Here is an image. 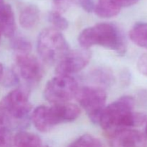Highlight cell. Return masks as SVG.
Returning <instances> with one entry per match:
<instances>
[{
    "label": "cell",
    "instance_id": "83f0119b",
    "mask_svg": "<svg viewBox=\"0 0 147 147\" xmlns=\"http://www.w3.org/2000/svg\"><path fill=\"white\" fill-rule=\"evenodd\" d=\"M145 137H146V140H147V122H146V129H145V134H144Z\"/></svg>",
    "mask_w": 147,
    "mask_h": 147
},
{
    "label": "cell",
    "instance_id": "9c48e42d",
    "mask_svg": "<svg viewBox=\"0 0 147 147\" xmlns=\"http://www.w3.org/2000/svg\"><path fill=\"white\" fill-rule=\"evenodd\" d=\"M111 147H146L144 134L138 130L121 129L111 134Z\"/></svg>",
    "mask_w": 147,
    "mask_h": 147
},
{
    "label": "cell",
    "instance_id": "603a6c76",
    "mask_svg": "<svg viewBox=\"0 0 147 147\" xmlns=\"http://www.w3.org/2000/svg\"><path fill=\"white\" fill-rule=\"evenodd\" d=\"M139 71L144 76H147V53L142 55L137 62Z\"/></svg>",
    "mask_w": 147,
    "mask_h": 147
},
{
    "label": "cell",
    "instance_id": "d4e9b609",
    "mask_svg": "<svg viewBox=\"0 0 147 147\" xmlns=\"http://www.w3.org/2000/svg\"><path fill=\"white\" fill-rule=\"evenodd\" d=\"M53 1L58 10L57 11L60 12V11H65L68 8L70 2H71V0H53Z\"/></svg>",
    "mask_w": 147,
    "mask_h": 147
},
{
    "label": "cell",
    "instance_id": "3957f363",
    "mask_svg": "<svg viewBox=\"0 0 147 147\" xmlns=\"http://www.w3.org/2000/svg\"><path fill=\"white\" fill-rule=\"evenodd\" d=\"M37 51L42 60L48 64L58 63L70 52L64 36L55 28H47L40 32Z\"/></svg>",
    "mask_w": 147,
    "mask_h": 147
},
{
    "label": "cell",
    "instance_id": "8992f818",
    "mask_svg": "<svg viewBox=\"0 0 147 147\" xmlns=\"http://www.w3.org/2000/svg\"><path fill=\"white\" fill-rule=\"evenodd\" d=\"M76 98L85 109L90 121L94 123H98L102 112L106 107V92L100 88L84 87L78 88Z\"/></svg>",
    "mask_w": 147,
    "mask_h": 147
},
{
    "label": "cell",
    "instance_id": "e0dca14e",
    "mask_svg": "<svg viewBox=\"0 0 147 147\" xmlns=\"http://www.w3.org/2000/svg\"><path fill=\"white\" fill-rule=\"evenodd\" d=\"M67 147H105L97 138L90 134H84L78 138Z\"/></svg>",
    "mask_w": 147,
    "mask_h": 147
},
{
    "label": "cell",
    "instance_id": "30bf717a",
    "mask_svg": "<svg viewBox=\"0 0 147 147\" xmlns=\"http://www.w3.org/2000/svg\"><path fill=\"white\" fill-rule=\"evenodd\" d=\"M80 113V108L73 103L54 104L49 107V114L53 126L61 123L73 121L79 117Z\"/></svg>",
    "mask_w": 147,
    "mask_h": 147
},
{
    "label": "cell",
    "instance_id": "cb8c5ba5",
    "mask_svg": "<svg viewBox=\"0 0 147 147\" xmlns=\"http://www.w3.org/2000/svg\"><path fill=\"white\" fill-rule=\"evenodd\" d=\"M80 7L87 12H91L95 7L94 0H78Z\"/></svg>",
    "mask_w": 147,
    "mask_h": 147
},
{
    "label": "cell",
    "instance_id": "9a60e30c",
    "mask_svg": "<svg viewBox=\"0 0 147 147\" xmlns=\"http://www.w3.org/2000/svg\"><path fill=\"white\" fill-rule=\"evenodd\" d=\"M13 147H50L44 146L38 136L26 131L18 132L12 139Z\"/></svg>",
    "mask_w": 147,
    "mask_h": 147
},
{
    "label": "cell",
    "instance_id": "8fae6325",
    "mask_svg": "<svg viewBox=\"0 0 147 147\" xmlns=\"http://www.w3.org/2000/svg\"><path fill=\"white\" fill-rule=\"evenodd\" d=\"M16 30L14 14L11 6L0 0V33L7 37H12Z\"/></svg>",
    "mask_w": 147,
    "mask_h": 147
},
{
    "label": "cell",
    "instance_id": "5bb4252c",
    "mask_svg": "<svg viewBox=\"0 0 147 147\" xmlns=\"http://www.w3.org/2000/svg\"><path fill=\"white\" fill-rule=\"evenodd\" d=\"M121 8L116 0H98L93 11L99 17L111 18L117 15Z\"/></svg>",
    "mask_w": 147,
    "mask_h": 147
},
{
    "label": "cell",
    "instance_id": "4fadbf2b",
    "mask_svg": "<svg viewBox=\"0 0 147 147\" xmlns=\"http://www.w3.org/2000/svg\"><path fill=\"white\" fill-rule=\"evenodd\" d=\"M32 118L34 126L40 132H48L54 127L50 120L49 107L47 106H40L36 108Z\"/></svg>",
    "mask_w": 147,
    "mask_h": 147
},
{
    "label": "cell",
    "instance_id": "7a4b0ae2",
    "mask_svg": "<svg viewBox=\"0 0 147 147\" xmlns=\"http://www.w3.org/2000/svg\"><path fill=\"white\" fill-rule=\"evenodd\" d=\"M78 42L86 50L99 45L120 55L124 54L126 50V42L123 33L117 26L111 23H99L85 29L79 35Z\"/></svg>",
    "mask_w": 147,
    "mask_h": 147
},
{
    "label": "cell",
    "instance_id": "ffe728a7",
    "mask_svg": "<svg viewBox=\"0 0 147 147\" xmlns=\"http://www.w3.org/2000/svg\"><path fill=\"white\" fill-rule=\"evenodd\" d=\"M49 20L53 24L55 29L57 30H65L68 27V22L65 17L60 14V12L55 11H52L49 14Z\"/></svg>",
    "mask_w": 147,
    "mask_h": 147
},
{
    "label": "cell",
    "instance_id": "d6986e66",
    "mask_svg": "<svg viewBox=\"0 0 147 147\" xmlns=\"http://www.w3.org/2000/svg\"><path fill=\"white\" fill-rule=\"evenodd\" d=\"M11 47L17 54L30 53L32 45L27 39L24 37H16L11 41Z\"/></svg>",
    "mask_w": 147,
    "mask_h": 147
},
{
    "label": "cell",
    "instance_id": "4316f807",
    "mask_svg": "<svg viewBox=\"0 0 147 147\" xmlns=\"http://www.w3.org/2000/svg\"><path fill=\"white\" fill-rule=\"evenodd\" d=\"M4 70H5V69H4V65L0 63V80H1V78H2L3 74H4Z\"/></svg>",
    "mask_w": 147,
    "mask_h": 147
},
{
    "label": "cell",
    "instance_id": "ac0fdd59",
    "mask_svg": "<svg viewBox=\"0 0 147 147\" xmlns=\"http://www.w3.org/2000/svg\"><path fill=\"white\" fill-rule=\"evenodd\" d=\"M8 123L7 119L0 114V147H9L12 142Z\"/></svg>",
    "mask_w": 147,
    "mask_h": 147
},
{
    "label": "cell",
    "instance_id": "5b68a950",
    "mask_svg": "<svg viewBox=\"0 0 147 147\" xmlns=\"http://www.w3.org/2000/svg\"><path fill=\"white\" fill-rule=\"evenodd\" d=\"M32 105L25 90L17 88L12 90L0 101V114L9 122L10 119L20 121L31 111Z\"/></svg>",
    "mask_w": 147,
    "mask_h": 147
},
{
    "label": "cell",
    "instance_id": "484cf974",
    "mask_svg": "<svg viewBox=\"0 0 147 147\" xmlns=\"http://www.w3.org/2000/svg\"><path fill=\"white\" fill-rule=\"evenodd\" d=\"M121 7H127L134 5L139 1V0H116Z\"/></svg>",
    "mask_w": 147,
    "mask_h": 147
},
{
    "label": "cell",
    "instance_id": "2e32d148",
    "mask_svg": "<svg viewBox=\"0 0 147 147\" xmlns=\"http://www.w3.org/2000/svg\"><path fill=\"white\" fill-rule=\"evenodd\" d=\"M129 37L136 45L147 49V22L136 23L131 30Z\"/></svg>",
    "mask_w": 147,
    "mask_h": 147
},
{
    "label": "cell",
    "instance_id": "f1b7e54d",
    "mask_svg": "<svg viewBox=\"0 0 147 147\" xmlns=\"http://www.w3.org/2000/svg\"><path fill=\"white\" fill-rule=\"evenodd\" d=\"M1 33H0V38H1Z\"/></svg>",
    "mask_w": 147,
    "mask_h": 147
},
{
    "label": "cell",
    "instance_id": "52a82bcc",
    "mask_svg": "<svg viewBox=\"0 0 147 147\" xmlns=\"http://www.w3.org/2000/svg\"><path fill=\"white\" fill-rule=\"evenodd\" d=\"M91 53L88 50L69 52L57 65V76H69L80 72L88 65Z\"/></svg>",
    "mask_w": 147,
    "mask_h": 147
},
{
    "label": "cell",
    "instance_id": "7c38bea8",
    "mask_svg": "<svg viewBox=\"0 0 147 147\" xmlns=\"http://www.w3.org/2000/svg\"><path fill=\"white\" fill-rule=\"evenodd\" d=\"M40 20V9L34 4H27L21 9L19 22L23 28L30 29L35 27Z\"/></svg>",
    "mask_w": 147,
    "mask_h": 147
},
{
    "label": "cell",
    "instance_id": "277c9868",
    "mask_svg": "<svg viewBox=\"0 0 147 147\" xmlns=\"http://www.w3.org/2000/svg\"><path fill=\"white\" fill-rule=\"evenodd\" d=\"M78 86L73 78L69 76H57L47 82L44 96L47 101L54 104L67 103L76 97Z\"/></svg>",
    "mask_w": 147,
    "mask_h": 147
},
{
    "label": "cell",
    "instance_id": "ba28073f",
    "mask_svg": "<svg viewBox=\"0 0 147 147\" xmlns=\"http://www.w3.org/2000/svg\"><path fill=\"white\" fill-rule=\"evenodd\" d=\"M16 64L22 77L30 83H37L43 76L42 65L30 53L16 55Z\"/></svg>",
    "mask_w": 147,
    "mask_h": 147
},
{
    "label": "cell",
    "instance_id": "6da1fadb",
    "mask_svg": "<svg viewBox=\"0 0 147 147\" xmlns=\"http://www.w3.org/2000/svg\"><path fill=\"white\" fill-rule=\"evenodd\" d=\"M135 100L133 97L123 96L104 108L99 124L111 134L121 129L140 126L147 122V116L134 111Z\"/></svg>",
    "mask_w": 147,
    "mask_h": 147
},
{
    "label": "cell",
    "instance_id": "7402d4cb",
    "mask_svg": "<svg viewBox=\"0 0 147 147\" xmlns=\"http://www.w3.org/2000/svg\"><path fill=\"white\" fill-rule=\"evenodd\" d=\"M93 80L103 86H108L112 81V76L108 70H96L93 73Z\"/></svg>",
    "mask_w": 147,
    "mask_h": 147
},
{
    "label": "cell",
    "instance_id": "44dd1931",
    "mask_svg": "<svg viewBox=\"0 0 147 147\" xmlns=\"http://www.w3.org/2000/svg\"><path fill=\"white\" fill-rule=\"evenodd\" d=\"M19 78L17 75L12 70H4L2 78L0 80V84L4 87H11L18 84Z\"/></svg>",
    "mask_w": 147,
    "mask_h": 147
}]
</instances>
